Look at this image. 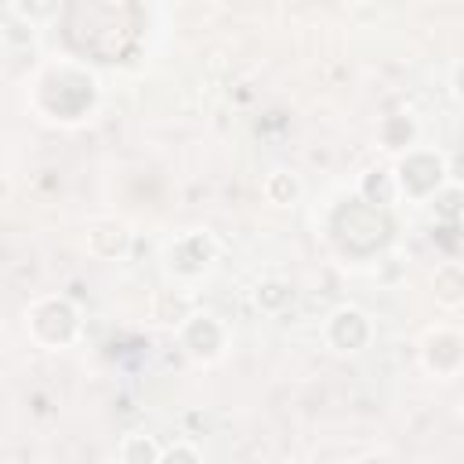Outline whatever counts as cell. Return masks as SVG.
I'll return each instance as SVG.
<instances>
[{"label":"cell","instance_id":"2","mask_svg":"<svg viewBox=\"0 0 464 464\" xmlns=\"http://www.w3.org/2000/svg\"><path fill=\"white\" fill-rule=\"evenodd\" d=\"M460 83H464V62H460V65H457V69H453V91H457V87H460ZM460 98H464V94H460Z\"/></svg>","mask_w":464,"mask_h":464},{"label":"cell","instance_id":"1","mask_svg":"<svg viewBox=\"0 0 464 464\" xmlns=\"http://www.w3.org/2000/svg\"><path fill=\"white\" fill-rule=\"evenodd\" d=\"M160 450L152 439L145 435H127L123 446H120V464H160Z\"/></svg>","mask_w":464,"mask_h":464}]
</instances>
